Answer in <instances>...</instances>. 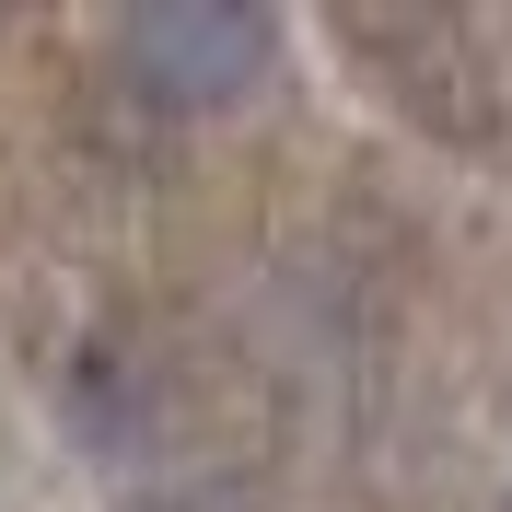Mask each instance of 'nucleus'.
Listing matches in <instances>:
<instances>
[{
	"label": "nucleus",
	"mask_w": 512,
	"mask_h": 512,
	"mask_svg": "<svg viewBox=\"0 0 512 512\" xmlns=\"http://www.w3.org/2000/svg\"><path fill=\"white\" fill-rule=\"evenodd\" d=\"M268 47H280V35L256 24V12H210V0H175V12H140V24H128V70H140L163 105L245 94L256 70H268Z\"/></svg>",
	"instance_id": "f257e3e1"
}]
</instances>
